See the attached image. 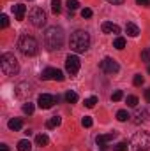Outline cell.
Segmentation results:
<instances>
[{
  "instance_id": "cell-1",
  "label": "cell",
  "mask_w": 150,
  "mask_h": 151,
  "mask_svg": "<svg viewBox=\"0 0 150 151\" xmlns=\"http://www.w3.org/2000/svg\"><path fill=\"white\" fill-rule=\"evenodd\" d=\"M44 44L50 51L60 49L64 46V30L60 27H50L44 34Z\"/></svg>"
},
{
  "instance_id": "cell-2",
  "label": "cell",
  "mask_w": 150,
  "mask_h": 151,
  "mask_svg": "<svg viewBox=\"0 0 150 151\" xmlns=\"http://www.w3.org/2000/svg\"><path fill=\"white\" fill-rule=\"evenodd\" d=\"M69 46H71V49L76 51V53H85L88 49V46H90V35L85 30H76L74 34L71 35Z\"/></svg>"
},
{
  "instance_id": "cell-3",
  "label": "cell",
  "mask_w": 150,
  "mask_h": 151,
  "mask_svg": "<svg viewBox=\"0 0 150 151\" xmlns=\"http://www.w3.org/2000/svg\"><path fill=\"white\" fill-rule=\"evenodd\" d=\"M0 67H2V72L5 76H16L18 70H20L18 58L12 53H4L0 56Z\"/></svg>"
},
{
  "instance_id": "cell-4",
  "label": "cell",
  "mask_w": 150,
  "mask_h": 151,
  "mask_svg": "<svg viewBox=\"0 0 150 151\" xmlns=\"http://www.w3.org/2000/svg\"><path fill=\"white\" fill-rule=\"evenodd\" d=\"M131 151H150V135L147 132H136L129 144Z\"/></svg>"
},
{
  "instance_id": "cell-5",
  "label": "cell",
  "mask_w": 150,
  "mask_h": 151,
  "mask_svg": "<svg viewBox=\"0 0 150 151\" xmlns=\"http://www.w3.org/2000/svg\"><path fill=\"white\" fill-rule=\"evenodd\" d=\"M18 47H20V51H21L25 56H34V55L39 51L37 40H36L34 37H30V35H23V37L20 39Z\"/></svg>"
},
{
  "instance_id": "cell-6",
  "label": "cell",
  "mask_w": 150,
  "mask_h": 151,
  "mask_svg": "<svg viewBox=\"0 0 150 151\" xmlns=\"http://www.w3.org/2000/svg\"><path fill=\"white\" fill-rule=\"evenodd\" d=\"M28 19H30V23H32L34 27L42 28V27L46 25V12H44L41 7H36V9H32V11H30Z\"/></svg>"
},
{
  "instance_id": "cell-7",
  "label": "cell",
  "mask_w": 150,
  "mask_h": 151,
  "mask_svg": "<svg viewBox=\"0 0 150 151\" xmlns=\"http://www.w3.org/2000/svg\"><path fill=\"white\" fill-rule=\"evenodd\" d=\"M79 67H81V62L76 55H69L66 58V70H67L69 76H76L79 72Z\"/></svg>"
},
{
  "instance_id": "cell-8",
  "label": "cell",
  "mask_w": 150,
  "mask_h": 151,
  "mask_svg": "<svg viewBox=\"0 0 150 151\" xmlns=\"http://www.w3.org/2000/svg\"><path fill=\"white\" fill-rule=\"evenodd\" d=\"M99 69H101L104 74H117V72L120 70L117 60H113V58H104V60L99 63Z\"/></svg>"
},
{
  "instance_id": "cell-9",
  "label": "cell",
  "mask_w": 150,
  "mask_h": 151,
  "mask_svg": "<svg viewBox=\"0 0 150 151\" xmlns=\"http://www.w3.org/2000/svg\"><path fill=\"white\" fill-rule=\"evenodd\" d=\"M41 79H53V81H64V74H62V70H58V69L48 67V69H44V70H42V74H41Z\"/></svg>"
},
{
  "instance_id": "cell-10",
  "label": "cell",
  "mask_w": 150,
  "mask_h": 151,
  "mask_svg": "<svg viewBox=\"0 0 150 151\" xmlns=\"http://www.w3.org/2000/svg\"><path fill=\"white\" fill-rule=\"evenodd\" d=\"M55 102H57V99H55L53 95H48V93L39 95V99H37V106L41 109H51Z\"/></svg>"
},
{
  "instance_id": "cell-11",
  "label": "cell",
  "mask_w": 150,
  "mask_h": 151,
  "mask_svg": "<svg viewBox=\"0 0 150 151\" xmlns=\"http://www.w3.org/2000/svg\"><path fill=\"white\" fill-rule=\"evenodd\" d=\"M14 93H16V97H18V99H27V97L32 93V86H30L28 83H20V84L16 86Z\"/></svg>"
},
{
  "instance_id": "cell-12",
  "label": "cell",
  "mask_w": 150,
  "mask_h": 151,
  "mask_svg": "<svg viewBox=\"0 0 150 151\" xmlns=\"http://www.w3.org/2000/svg\"><path fill=\"white\" fill-rule=\"evenodd\" d=\"M115 137H117V132L113 130V132H110V134H104V135H97V139H95V141H97V144H99V146L104 150V148H106V144H108L110 141H113Z\"/></svg>"
},
{
  "instance_id": "cell-13",
  "label": "cell",
  "mask_w": 150,
  "mask_h": 151,
  "mask_svg": "<svg viewBox=\"0 0 150 151\" xmlns=\"http://www.w3.org/2000/svg\"><path fill=\"white\" fill-rule=\"evenodd\" d=\"M12 11H14V16H16V19H18V21H21V19L25 18V12H27V7H25L23 4H16V5L12 7Z\"/></svg>"
},
{
  "instance_id": "cell-14",
  "label": "cell",
  "mask_w": 150,
  "mask_h": 151,
  "mask_svg": "<svg viewBox=\"0 0 150 151\" xmlns=\"http://www.w3.org/2000/svg\"><path fill=\"white\" fill-rule=\"evenodd\" d=\"M103 32L104 34H120V27L115 25V23L106 21V23H103Z\"/></svg>"
},
{
  "instance_id": "cell-15",
  "label": "cell",
  "mask_w": 150,
  "mask_h": 151,
  "mask_svg": "<svg viewBox=\"0 0 150 151\" xmlns=\"http://www.w3.org/2000/svg\"><path fill=\"white\" fill-rule=\"evenodd\" d=\"M145 119H147V111H145V109H136V113H134V119H133V121H134L136 125H141Z\"/></svg>"
},
{
  "instance_id": "cell-16",
  "label": "cell",
  "mask_w": 150,
  "mask_h": 151,
  "mask_svg": "<svg viewBox=\"0 0 150 151\" xmlns=\"http://www.w3.org/2000/svg\"><path fill=\"white\" fill-rule=\"evenodd\" d=\"M125 32H127V35H131V37H138V35H140V28H138L134 23H127V25H125Z\"/></svg>"
},
{
  "instance_id": "cell-17",
  "label": "cell",
  "mask_w": 150,
  "mask_h": 151,
  "mask_svg": "<svg viewBox=\"0 0 150 151\" xmlns=\"http://www.w3.org/2000/svg\"><path fill=\"white\" fill-rule=\"evenodd\" d=\"M7 127H9L11 130L18 132V130H21V128H23V121H21L20 118H14V119H11V121L7 123Z\"/></svg>"
},
{
  "instance_id": "cell-18",
  "label": "cell",
  "mask_w": 150,
  "mask_h": 151,
  "mask_svg": "<svg viewBox=\"0 0 150 151\" xmlns=\"http://www.w3.org/2000/svg\"><path fill=\"white\" fill-rule=\"evenodd\" d=\"M48 142H50V139H48L46 134H39L37 137H36V144L37 146H48Z\"/></svg>"
},
{
  "instance_id": "cell-19",
  "label": "cell",
  "mask_w": 150,
  "mask_h": 151,
  "mask_svg": "<svg viewBox=\"0 0 150 151\" xmlns=\"http://www.w3.org/2000/svg\"><path fill=\"white\" fill-rule=\"evenodd\" d=\"M30 150H32V144H30V141L23 139V141H20V142H18V151H30Z\"/></svg>"
},
{
  "instance_id": "cell-20",
  "label": "cell",
  "mask_w": 150,
  "mask_h": 151,
  "mask_svg": "<svg viewBox=\"0 0 150 151\" xmlns=\"http://www.w3.org/2000/svg\"><path fill=\"white\" fill-rule=\"evenodd\" d=\"M60 125V118L58 116H53V118H50L48 121H46V128H55V127H58Z\"/></svg>"
},
{
  "instance_id": "cell-21",
  "label": "cell",
  "mask_w": 150,
  "mask_h": 151,
  "mask_svg": "<svg viewBox=\"0 0 150 151\" xmlns=\"http://www.w3.org/2000/svg\"><path fill=\"white\" fill-rule=\"evenodd\" d=\"M66 100H67L69 104H76V102H78V93L69 90V91L66 93Z\"/></svg>"
},
{
  "instance_id": "cell-22",
  "label": "cell",
  "mask_w": 150,
  "mask_h": 151,
  "mask_svg": "<svg viewBox=\"0 0 150 151\" xmlns=\"http://www.w3.org/2000/svg\"><path fill=\"white\" fill-rule=\"evenodd\" d=\"M113 47H117V49H124L125 47V39L124 37H117L113 40Z\"/></svg>"
},
{
  "instance_id": "cell-23",
  "label": "cell",
  "mask_w": 150,
  "mask_h": 151,
  "mask_svg": "<svg viewBox=\"0 0 150 151\" xmlns=\"http://www.w3.org/2000/svg\"><path fill=\"white\" fill-rule=\"evenodd\" d=\"M129 118H131V116H129V113H127L125 109H120V111L117 113V119H118V121H127Z\"/></svg>"
},
{
  "instance_id": "cell-24",
  "label": "cell",
  "mask_w": 150,
  "mask_h": 151,
  "mask_svg": "<svg viewBox=\"0 0 150 151\" xmlns=\"http://www.w3.org/2000/svg\"><path fill=\"white\" fill-rule=\"evenodd\" d=\"M125 102H127V106H129V107H136V106H138V97L129 95V97L125 99Z\"/></svg>"
},
{
  "instance_id": "cell-25",
  "label": "cell",
  "mask_w": 150,
  "mask_h": 151,
  "mask_svg": "<svg viewBox=\"0 0 150 151\" xmlns=\"http://www.w3.org/2000/svg\"><path fill=\"white\" fill-rule=\"evenodd\" d=\"M97 104V97H88L85 99V107H94Z\"/></svg>"
},
{
  "instance_id": "cell-26",
  "label": "cell",
  "mask_w": 150,
  "mask_h": 151,
  "mask_svg": "<svg viewBox=\"0 0 150 151\" xmlns=\"http://www.w3.org/2000/svg\"><path fill=\"white\" fill-rule=\"evenodd\" d=\"M60 9H62V7H60V0H53V2H51V11H53V14H58Z\"/></svg>"
},
{
  "instance_id": "cell-27",
  "label": "cell",
  "mask_w": 150,
  "mask_h": 151,
  "mask_svg": "<svg viewBox=\"0 0 150 151\" xmlns=\"http://www.w3.org/2000/svg\"><path fill=\"white\" fill-rule=\"evenodd\" d=\"M115 151H129V146H127V142H125V141H122V142L115 144Z\"/></svg>"
},
{
  "instance_id": "cell-28",
  "label": "cell",
  "mask_w": 150,
  "mask_h": 151,
  "mask_svg": "<svg viewBox=\"0 0 150 151\" xmlns=\"http://www.w3.org/2000/svg\"><path fill=\"white\" fill-rule=\"evenodd\" d=\"M133 83H134V86H141V84L145 83V77H143L141 74H136L134 79H133Z\"/></svg>"
},
{
  "instance_id": "cell-29",
  "label": "cell",
  "mask_w": 150,
  "mask_h": 151,
  "mask_svg": "<svg viewBox=\"0 0 150 151\" xmlns=\"http://www.w3.org/2000/svg\"><path fill=\"white\" fill-rule=\"evenodd\" d=\"M81 125H83L85 128H90V127L94 125V121H92V118H90V116H85V118L81 119Z\"/></svg>"
},
{
  "instance_id": "cell-30",
  "label": "cell",
  "mask_w": 150,
  "mask_h": 151,
  "mask_svg": "<svg viewBox=\"0 0 150 151\" xmlns=\"http://www.w3.org/2000/svg\"><path fill=\"white\" fill-rule=\"evenodd\" d=\"M79 7V2L78 0H67V9L69 11H76Z\"/></svg>"
},
{
  "instance_id": "cell-31",
  "label": "cell",
  "mask_w": 150,
  "mask_h": 151,
  "mask_svg": "<svg viewBox=\"0 0 150 151\" xmlns=\"http://www.w3.org/2000/svg\"><path fill=\"white\" fill-rule=\"evenodd\" d=\"M141 62L150 63V49H143V51H141Z\"/></svg>"
},
{
  "instance_id": "cell-32",
  "label": "cell",
  "mask_w": 150,
  "mask_h": 151,
  "mask_svg": "<svg viewBox=\"0 0 150 151\" xmlns=\"http://www.w3.org/2000/svg\"><path fill=\"white\" fill-rule=\"evenodd\" d=\"M122 97H124V91L117 90V91L111 95V100H113V102H118V100H122Z\"/></svg>"
},
{
  "instance_id": "cell-33",
  "label": "cell",
  "mask_w": 150,
  "mask_h": 151,
  "mask_svg": "<svg viewBox=\"0 0 150 151\" xmlns=\"http://www.w3.org/2000/svg\"><path fill=\"white\" fill-rule=\"evenodd\" d=\"M23 113L25 114H32L34 113V104H30V102H28V104H23Z\"/></svg>"
},
{
  "instance_id": "cell-34",
  "label": "cell",
  "mask_w": 150,
  "mask_h": 151,
  "mask_svg": "<svg viewBox=\"0 0 150 151\" xmlns=\"http://www.w3.org/2000/svg\"><path fill=\"white\" fill-rule=\"evenodd\" d=\"M2 28H7L9 27V18H7V14H2Z\"/></svg>"
},
{
  "instance_id": "cell-35",
  "label": "cell",
  "mask_w": 150,
  "mask_h": 151,
  "mask_svg": "<svg viewBox=\"0 0 150 151\" xmlns=\"http://www.w3.org/2000/svg\"><path fill=\"white\" fill-rule=\"evenodd\" d=\"M81 16H83V18H92V9H87V7H85V9L81 11Z\"/></svg>"
},
{
  "instance_id": "cell-36",
  "label": "cell",
  "mask_w": 150,
  "mask_h": 151,
  "mask_svg": "<svg viewBox=\"0 0 150 151\" xmlns=\"http://www.w3.org/2000/svg\"><path fill=\"white\" fill-rule=\"evenodd\" d=\"M140 5H145V7H150V0H136Z\"/></svg>"
},
{
  "instance_id": "cell-37",
  "label": "cell",
  "mask_w": 150,
  "mask_h": 151,
  "mask_svg": "<svg viewBox=\"0 0 150 151\" xmlns=\"http://www.w3.org/2000/svg\"><path fill=\"white\" fill-rule=\"evenodd\" d=\"M108 2H110V4H113V5H122L125 0H108Z\"/></svg>"
},
{
  "instance_id": "cell-38",
  "label": "cell",
  "mask_w": 150,
  "mask_h": 151,
  "mask_svg": "<svg viewBox=\"0 0 150 151\" xmlns=\"http://www.w3.org/2000/svg\"><path fill=\"white\" fill-rule=\"evenodd\" d=\"M145 100H147V102H150V88H147V90H145Z\"/></svg>"
},
{
  "instance_id": "cell-39",
  "label": "cell",
  "mask_w": 150,
  "mask_h": 151,
  "mask_svg": "<svg viewBox=\"0 0 150 151\" xmlns=\"http://www.w3.org/2000/svg\"><path fill=\"white\" fill-rule=\"evenodd\" d=\"M0 151H9V148H7V144H0Z\"/></svg>"
},
{
  "instance_id": "cell-40",
  "label": "cell",
  "mask_w": 150,
  "mask_h": 151,
  "mask_svg": "<svg viewBox=\"0 0 150 151\" xmlns=\"http://www.w3.org/2000/svg\"><path fill=\"white\" fill-rule=\"evenodd\" d=\"M149 74H150V65H149Z\"/></svg>"
},
{
  "instance_id": "cell-41",
  "label": "cell",
  "mask_w": 150,
  "mask_h": 151,
  "mask_svg": "<svg viewBox=\"0 0 150 151\" xmlns=\"http://www.w3.org/2000/svg\"><path fill=\"white\" fill-rule=\"evenodd\" d=\"M149 113H150V109H149Z\"/></svg>"
}]
</instances>
